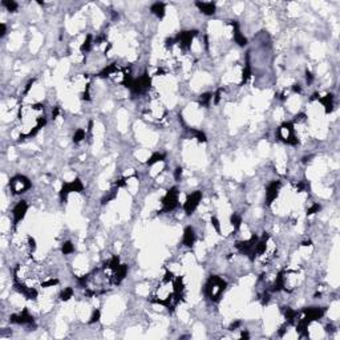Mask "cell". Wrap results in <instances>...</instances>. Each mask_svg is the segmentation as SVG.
<instances>
[{"label": "cell", "instance_id": "obj_1", "mask_svg": "<svg viewBox=\"0 0 340 340\" xmlns=\"http://www.w3.org/2000/svg\"><path fill=\"white\" fill-rule=\"evenodd\" d=\"M20 139H28L35 136L47 123L45 109L43 104H28L23 105L17 112Z\"/></svg>", "mask_w": 340, "mask_h": 340}, {"label": "cell", "instance_id": "obj_8", "mask_svg": "<svg viewBox=\"0 0 340 340\" xmlns=\"http://www.w3.org/2000/svg\"><path fill=\"white\" fill-rule=\"evenodd\" d=\"M182 242H183V245L187 246V247H191V246L194 245V242H195V231H194L193 227H187V229L185 230Z\"/></svg>", "mask_w": 340, "mask_h": 340}, {"label": "cell", "instance_id": "obj_4", "mask_svg": "<svg viewBox=\"0 0 340 340\" xmlns=\"http://www.w3.org/2000/svg\"><path fill=\"white\" fill-rule=\"evenodd\" d=\"M31 181L28 179L25 175H15L9 181V190L12 191V194L15 195H20V194H24L27 190L31 189Z\"/></svg>", "mask_w": 340, "mask_h": 340}, {"label": "cell", "instance_id": "obj_6", "mask_svg": "<svg viewBox=\"0 0 340 340\" xmlns=\"http://www.w3.org/2000/svg\"><path fill=\"white\" fill-rule=\"evenodd\" d=\"M27 210L28 205L25 201H19L13 206V209H12V222H13V225L16 226L19 222L23 221L25 214H27Z\"/></svg>", "mask_w": 340, "mask_h": 340}, {"label": "cell", "instance_id": "obj_9", "mask_svg": "<svg viewBox=\"0 0 340 340\" xmlns=\"http://www.w3.org/2000/svg\"><path fill=\"white\" fill-rule=\"evenodd\" d=\"M151 11L152 13H155L157 17L161 19V17H164V15H165V5H164L163 3H156L152 5Z\"/></svg>", "mask_w": 340, "mask_h": 340}, {"label": "cell", "instance_id": "obj_3", "mask_svg": "<svg viewBox=\"0 0 340 340\" xmlns=\"http://www.w3.org/2000/svg\"><path fill=\"white\" fill-rule=\"evenodd\" d=\"M277 135H278V139L281 140V141H283L285 144H287V145H293V147H297V145H299V140L297 139V135H295V129H294V124L293 121H286V123H283L281 125V127L278 128L277 131Z\"/></svg>", "mask_w": 340, "mask_h": 340}, {"label": "cell", "instance_id": "obj_5", "mask_svg": "<svg viewBox=\"0 0 340 340\" xmlns=\"http://www.w3.org/2000/svg\"><path fill=\"white\" fill-rule=\"evenodd\" d=\"M202 202V191H193L186 197L183 202V211L186 214H193L198 209V206Z\"/></svg>", "mask_w": 340, "mask_h": 340}, {"label": "cell", "instance_id": "obj_2", "mask_svg": "<svg viewBox=\"0 0 340 340\" xmlns=\"http://www.w3.org/2000/svg\"><path fill=\"white\" fill-rule=\"evenodd\" d=\"M226 286H227V283L222 277H218V275L210 277L209 281L206 282L205 285L206 297L209 298L210 301L218 302L221 299L222 294L225 293Z\"/></svg>", "mask_w": 340, "mask_h": 340}, {"label": "cell", "instance_id": "obj_7", "mask_svg": "<svg viewBox=\"0 0 340 340\" xmlns=\"http://www.w3.org/2000/svg\"><path fill=\"white\" fill-rule=\"evenodd\" d=\"M195 5L203 15H213L215 12V4L211 3V1H202V3L198 1V3H195Z\"/></svg>", "mask_w": 340, "mask_h": 340}]
</instances>
